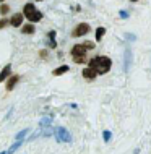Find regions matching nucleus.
<instances>
[{
  "label": "nucleus",
  "mask_w": 151,
  "mask_h": 154,
  "mask_svg": "<svg viewBox=\"0 0 151 154\" xmlns=\"http://www.w3.org/2000/svg\"><path fill=\"white\" fill-rule=\"evenodd\" d=\"M0 154H8V152H7V151H2V152H0Z\"/></svg>",
  "instance_id": "obj_27"
},
{
  "label": "nucleus",
  "mask_w": 151,
  "mask_h": 154,
  "mask_svg": "<svg viewBox=\"0 0 151 154\" xmlns=\"http://www.w3.org/2000/svg\"><path fill=\"white\" fill-rule=\"evenodd\" d=\"M104 34H106V28H104V26H99L98 29H96V32H94L96 42H101V41H102V37H104Z\"/></svg>",
  "instance_id": "obj_14"
},
{
  "label": "nucleus",
  "mask_w": 151,
  "mask_h": 154,
  "mask_svg": "<svg viewBox=\"0 0 151 154\" xmlns=\"http://www.w3.org/2000/svg\"><path fill=\"white\" fill-rule=\"evenodd\" d=\"M119 16H120L122 20H127L128 16H130V13H128L127 10H120V11H119Z\"/></svg>",
  "instance_id": "obj_23"
},
{
  "label": "nucleus",
  "mask_w": 151,
  "mask_h": 154,
  "mask_svg": "<svg viewBox=\"0 0 151 154\" xmlns=\"http://www.w3.org/2000/svg\"><path fill=\"white\" fill-rule=\"evenodd\" d=\"M21 32L23 34H34L36 32V28H34V23H26V24H21Z\"/></svg>",
  "instance_id": "obj_12"
},
{
  "label": "nucleus",
  "mask_w": 151,
  "mask_h": 154,
  "mask_svg": "<svg viewBox=\"0 0 151 154\" xmlns=\"http://www.w3.org/2000/svg\"><path fill=\"white\" fill-rule=\"evenodd\" d=\"M36 2H42V0H36Z\"/></svg>",
  "instance_id": "obj_28"
},
{
  "label": "nucleus",
  "mask_w": 151,
  "mask_h": 154,
  "mask_svg": "<svg viewBox=\"0 0 151 154\" xmlns=\"http://www.w3.org/2000/svg\"><path fill=\"white\" fill-rule=\"evenodd\" d=\"M90 32H91L90 23H78L75 26V29L72 31V37H83V36L90 34Z\"/></svg>",
  "instance_id": "obj_5"
},
{
  "label": "nucleus",
  "mask_w": 151,
  "mask_h": 154,
  "mask_svg": "<svg viewBox=\"0 0 151 154\" xmlns=\"http://www.w3.org/2000/svg\"><path fill=\"white\" fill-rule=\"evenodd\" d=\"M70 55H72L73 63L77 65H83L88 62V51L83 47V44H75L70 51Z\"/></svg>",
  "instance_id": "obj_3"
},
{
  "label": "nucleus",
  "mask_w": 151,
  "mask_h": 154,
  "mask_svg": "<svg viewBox=\"0 0 151 154\" xmlns=\"http://www.w3.org/2000/svg\"><path fill=\"white\" fill-rule=\"evenodd\" d=\"M10 75H11V65L7 63L2 70H0V83H3L8 76H10Z\"/></svg>",
  "instance_id": "obj_10"
},
{
  "label": "nucleus",
  "mask_w": 151,
  "mask_h": 154,
  "mask_svg": "<svg viewBox=\"0 0 151 154\" xmlns=\"http://www.w3.org/2000/svg\"><path fill=\"white\" fill-rule=\"evenodd\" d=\"M132 60H133L132 49H130V47H125V54H124V72H125V73H128L130 68H132Z\"/></svg>",
  "instance_id": "obj_7"
},
{
  "label": "nucleus",
  "mask_w": 151,
  "mask_h": 154,
  "mask_svg": "<svg viewBox=\"0 0 151 154\" xmlns=\"http://www.w3.org/2000/svg\"><path fill=\"white\" fill-rule=\"evenodd\" d=\"M68 72H70V66L68 65H60L58 68L52 70V75H54V76H62V75H65Z\"/></svg>",
  "instance_id": "obj_13"
},
{
  "label": "nucleus",
  "mask_w": 151,
  "mask_h": 154,
  "mask_svg": "<svg viewBox=\"0 0 151 154\" xmlns=\"http://www.w3.org/2000/svg\"><path fill=\"white\" fill-rule=\"evenodd\" d=\"M55 37H57V32L54 29L47 32V41H49V47L50 49H57V39Z\"/></svg>",
  "instance_id": "obj_11"
},
{
  "label": "nucleus",
  "mask_w": 151,
  "mask_h": 154,
  "mask_svg": "<svg viewBox=\"0 0 151 154\" xmlns=\"http://www.w3.org/2000/svg\"><path fill=\"white\" fill-rule=\"evenodd\" d=\"M8 13H10V5H7V3H0V15L2 16H7Z\"/></svg>",
  "instance_id": "obj_17"
},
{
  "label": "nucleus",
  "mask_w": 151,
  "mask_h": 154,
  "mask_svg": "<svg viewBox=\"0 0 151 154\" xmlns=\"http://www.w3.org/2000/svg\"><path fill=\"white\" fill-rule=\"evenodd\" d=\"M83 47L86 49V51H93V49L96 47V42H93V41H83Z\"/></svg>",
  "instance_id": "obj_19"
},
{
  "label": "nucleus",
  "mask_w": 151,
  "mask_h": 154,
  "mask_svg": "<svg viewBox=\"0 0 151 154\" xmlns=\"http://www.w3.org/2000/svg\"><path fill=\"white\" fill-rule=\"evenodd\" d=\"M21 13H23V16L28 20L29 23H39L41 20L44 18L42 11L37 10L36 5H34V3H31V2H29V3H24V7H23V11H21Z\"/></svg>",
  "instance_id": "obj_2"
},
{
  "label": "nucleus",
  "mask_w": 151,
  "mask_h": 154,
  "mask_svg": "<svg viewBox=\"0 0 151 154\" xmlns=\"http://www.w3.org/2000/svg\"><path fill=\"white\" fill-rule=\"evenodd\" d=\"M8 24H10V20L5 18V16H2V18H0V29H5Z\"/></svg>",
  "instance_id": "obj_21"
},
{
  "label": "nucleus",
  "mask_w": 151,
  "mask_h": 154,
  "mask_svg": "<svg viewBox=\"0 0 151 154\" xmlns=\"http://www.w3.org/2000/svg\"><path fill=\"white\" fill-rule=\"evenodd\" d=\"M70 107H72V109H78V104H75V102H72V104H70Z\"/></svg>",
  "instance_id": "obj_25"
},
{
  "label": "nucleus",
  "mask_w": 151,
  "mask_h": 154,
  "mask_svg": "<svg viewBox=\"0 0 151 154\" xmlns=\"http://www.w3.org/2000/svg\"><path fill=\"white\" fill-rule=\"evenodd\" d=\"M54 138H55L57 143H72V135L67 130L65 127H57L54 128Z\"/></svg>",
  "instance_id": "obj_4"
},
{
  "label": "nucleus",
  "mask_w": 151,
  "mask_h": 154,
  "mask_svg": "<svg viewBox=\"0 0 151 154\" xmlns=\"http://www.w3.org/2000/svg\"><path fill=\"white\" fill-rule=\"evenodd\" d=\"M111 140H112V131H109V130H104V131H102V141L107 144Z\"/></svg>",
  "instance_id": "obj_20"
},
{
  "label": "nucleus",
  "mask_w": 151,
  "mask_h": 154,
  "mask_svg": "<svg viewBox=\"0 0 151 154\" xmlns=\"http://www.w3.org/2000/svg\"><path fill=\"white\" fill-rule=\"evenodd\" d=\"M18 81H20V75H13V73H11L10 76L3 81V83H5V91H7V93H11V91L16 88Z\"/></svg>",
  "instance_id": "obj_6"
},
{
  "label": "nucleus",
  "mask_w": 151,
  "mask_h": 154,
  "mask_svg": "<svg viewBox=\"0 0 151 154\" xmlns=\"http://www.w3.org/2000/svg\"><path fill=\"white\" fill-rule=\"evenodd\" d=\"M130 2H132V3H137V2H138V0H130Z\"/></svg>",
  "instance_id": "obj_26"
},
{
  "label": "nucleus",
  "mask_w": 151,
  "mask_h": 154,
  "mask_svg": "<svg viewBox=\"0 0 151 154\" xmlns=\"http://www.w3.org/2000/svg\"><path fill=\"white\" fill-rule=\"evenodd\" d=\"M21 144H23V141H15V143L11 144L10 148H8V151H7V152H8V154H13L18 148H21Z\"/></svg>",
  "instance_id": "obj_18"
},
{
  "label": "nucleus",
  "mask_w": 151,
  "mask_h": 154,
  "mask_svg": "<svg viewBox=\"0 0 151 154\" xmlns=\"http://www.w3.org/2000/svg\"><path fill=\"white\" fill-rule=\"evenodd\" d=\"M50 125H52V119H50V117H42V119H41V122H39V127L41 128L50 127Z\"/></svg>",
  "instance_id": "obj_15"
},
{
  "label": "nucleus",
  "mask_w": 151,
  "mask_h": 154,
  "mask_svg": "<svg viewBox=\"0 0 151 154\" xmlns=\"http://www.w3.org/2000/svg\"><path fill=\"white\" fill-rule=\"evenodd\" d=\"M23 20H24V16L23 13H13L11 15V18H10V26H13V28H20L23 24Z\"/></svg>",
  "instance_id": "obj_9"
},
{
  "label": "nucleus",
  "mask_w": 151,
  "mask_h": 154,
  "mask_svg": "<svg viewBox=\"0 0 151 154\" xmlns=\"http://www.w3.org/2000/svg\"><path fill=\"white\" fill-rule=\"evenodd\" d=\"M86 63L98 75H106V73L111 72V68H112V60L109 59L107 55H94V57H91Z\"/></svg>",
  "instance_id": "obj_1"
},
{
  "label": "nucleus",
  "mask_w": 151,
  "mask_h": 154,
  "mask_svg": "<svg viewBox=\"0 0 151 154\" xmlns=\"http://www.w3.org/2000/svg\"><path fill=\"white\" fill-rule=\"evenodd\" d=\"M28 133H29V128H24V130H21V131L18 133V135L15 136V141H23L24 138H26Z\"/></svg>",
  "instance_id": "obj_16"
},
{
  "label": "nucleus",
  "mask_w": 151,
  "mask_h": 154,
  "mask_svg": "<svg viewBox=\"0 0 151 154\" xmlns=\"http://www.w3.org/2000/svg\"><path fill=\"white\" fill-rule=\"evenodd\" d=\"M81 76H83V78H85V80H86V81H94V80H96V78H98V76H99V75H98V73H96V72H94V70H93V68H91V66H85V68H83V70H81Z\"/></svg>",
  "instance_id": "obj_8"
},
{
  "label": "nucleus",
  "mask_w": 151,
  "mask_h": 154,
  "mask_svg": "<svg viewBox=\"0 0 151 154\" xmlns=\"http://www.w3.org/2000/svg\"><path fill=\"white\" fill-rule=\"evenodd\" d=\"M2 2H5V0H0V3H2Z\"/></svg>",
  "instance_id": "obj_29"
},
{
  "label": "nucleus",
  "mask_w": 151,
  "mask_h": 154,
  "mask_svg": "<svg viewBox=\"0 0 151 154\" xmlns=\"http://www.w3.org/2000/svg\"><path fill=\"white\" fill-rule=\"evenodd\" d=\"M124 37H125L127 41H132V42H135V41H137V36H135V34H132V32H125Z\"/></svg>",
  "instance_id": "obj_22"
},
{
  "label": "nucleus",
  "mask_w": 151,
  "mask_h": 154,
  "mask_svg": "<svg viewBox=\"0 0 151 154\" xmlns=\"http://www.w3.org/2000/svg\"><path fill=\"white\" fill-rule=\"evenodd\" d=\"M47 55H49L47 51H39V57H41V59H47Z\"/></svg>",
  "instance_id": "obj_24"
}]
</instances>
